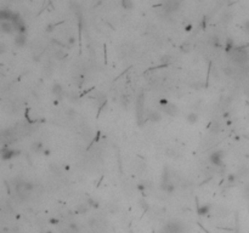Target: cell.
<instances>
[{
    "label": "cell",
    "instance_id": "obj_18",
    "mask_svg": "<svg viewBox=\"0 0 249 233\" xmlns=\"http://www.w3.org/2000/svg\"><path fill=\"white\" fill-rule=\"evenodd\" d=\"M70 229L72 231V233H77V232L79 231V227H78L76 223H71V225H70Z\"/></svg>",
    "mask_w": 249,
    "mask_h": 233
},
{
    "label": "cell",
    "instance_id": "obj_19",
    "mask_svg": "<svg viewBox=\"0 0 249 233\" xmlns=\"http://www.w3.org/2000/svg\"><path fill=\"white\" fill-rule=\"evenodd\" d=\"M224 73H225L226 75H230V74L232 73V69H231L229 66H226V67H224Z\"/></svg>",
    "mask_w": 249,
    "mask_h": 233
},
{
    "label": "cell",
    "instance_id": "obj_9",
    "mask_svg": "<svg viewBox=\"0 0 249 233\" xmlns=\"http://www.w3.org/2000/svg\"><path fill=\"white\" fill-rule=\"evenodd\" d=\"M147 118H148L151 122L158 123V122L162 119V115H161L159 112H157V111H148V112H147Z\"/></svg>",
    "mask_w": 249,
    "mask_h": 233
},
{
    "label": "cell",
    "instance_id": "obj_5",
    "mask_svg": "<svg viewBox=\"0 0 249 233\" xmlns=\"http://www.w3.org/2000/svg\"><path fill=\"white\" fill-rule=\"evenodd\" d=\"M222 157H224V152L221 151H216V152H213L210 154V163L214 165H221V160H222Z\"/></svg>",
    "mask_w": 249,
    "mask_h": 233
},
{
    "label": "cell",
    "instance_id": "obj_17",
    "mask_svg": "<svg viewBox=\"0 0 249 233\" xmlns=\"http://www.w3.org/2000/svg\"><path fill=\"white\" fill-rule=\"evenodd\" d=\"M219 130H220V125H219V123H218V122L213 123V125H212V131H214V132L216 134Z\"/></svg>",
    "mask_w": 249,
    "mask_h": 233
},
{
    "label": "cell",
    "instance_id": "obj_13",
    "mask_svg": "<svg viewBox=\"0 0 249 233\" xmlns=\"http://www.w3.org/2000/svg\"><path fill=\"white\" fill-rule=\"evenodd\" d=\"M209 209H210V206H209V205H203V206H199V208H198V214H199V215H206V214H208Z\"/></svg>",
    "mask_w": 249,
    "mask_h": 233
},
{
    "label": "cell",
    "instance_id": "obj_6",
    "mask_svg": "<svg viewBox=\"0 0 249 233\" xmlns=\"http://www.w3.org/2000/svg\"><path fill=\"white\" fill-rule=\"evenodd\" d=\"M0 28H1V32L5 34H11L15 29L13 23L10 21H1L0 22Z\"/></svg>",
    "mask_w": 249,
    "mask_h": 233
},
{
    "label": "cell",
    "instance_id": "obj_20",
    "mask_svg": "<svg viewBox=\"0 0 249 233\" xmlns=\"http://www.w3.org/2000/svg\"><path fill=\"white\" fill-rule=\"evenodd\" d=\"M244 31H245L247 33H249V19L244 22Z\"/></svg>",
    "mask_w": 249,
    "mask_h": 233
},
{
    "label": "cell",
    "instance_id": "obj_4",
    "mask_svg": "<svg viewBox=\"0 0 249 233\" xmlns=\"http://www.w3.org/2000/svg\"><path fill=\"white\" fill-rule=\"evenodd\" d=\"M144 94H141L138 100H136V114H138V119H139V123L141 124V119H142V113H144Z\"/></svg>",
    "mask_w": 249,
    "mask_h": 233
},
{
    "label": "cell",
    "instance_id": "obj_12",
    "mask_svg": "<svg viewBox=\"0 0 249 233\" xmlns=\"http://www.w3.org/2000/svg\"><path fill=\"white\" fill-rule=\"evenodd\" d=\"M52 92H54L56 96H61V94H62V86H61V84H55L54 87H52Z\"/></svg>",
    "mask_w": 249,
    "mask_h": 233
},
{
    "label": "cell",
    "instance_id": "obj_15",
    "mask_svg": "<svg viewBox=\"0 0 249 233\" xmlns=\"http://www.w3.org/2000/svg\"><path fill=\"white\" fill-rule=\"evenodd\" d=\"M122 6L124 9H126V10H129V9H131L134 6V4H132V1H130V0H123V1H122Z\"/></svg>",
    "mask_w": 249,
    "mask_h": 233
},
{
    "label": "cell",
    "instance_id": "obj_2",
    "mask_svg": "<svg viewBox=\"0 0 249 233\" xmlns=\"http://www.w3.org/2000/svg\"><path fill=\"white\" fill-rule=\"evenodd\" d=\"M161 111H163L165 114H168V115H175L176 113H177V108L174 106V105H171V103H168L167 101H164V100H162L161 101Z\"/></svg>",
    "mask_w": 249,
    "mask_h": 233
},
{
    "label": "cell",
    "instance_id": "obj_24",
    "mask_svg": "<svg viewBox=\"0 0 249 233\" xmlns=\"http://www.w3.org/2000/svg\"><path fill=\"white\" fill-rule=\"evenodd\" d=\"M229 182H235V176L233 175H230L229 176Z\"/></svg>",
    "mask_w": 249,
    "mask_h": 233
},
{
    "label": "cell",
    "instance_id": "obj_16",
    "mask_svg": "<svg viewBox=\"0 0 249 233\" xmlns=\"http://www.w3.org/2000/svg\"><path fill=\"white\" fill-rule=\"evenodd\" d=\"M209 43H210V45L216 46V45H218V43H219V38H218V37H212V38H210V40H209Z\"/></svg>",
    "mask_w": 249,
    "mask_h": 233
},
{
    "label": "cell",
    "instance_id": "obj_7",
    "mask_svg": "<svg viewBox=\"0 0 249 233\" xmlns=\"http://www.w3.org/2000/svg\"><path fill=\"white\" fill-rule=\"evenodd\" d=\"M180 5H181L180 1H171L170 0V1L164 3V11L165 12H174L180 7Z\"/></svg>",
    "mask_w": 249,
    "mask_h": 233
},
{
    "label": "cell",
    "instance_id": "obj_11",
    "mask_svg": "<svg viewBox=\"0 0 249 233\" xmlns=\"http://www.w3.org/2000/svg\"><path fill=\"white\" fill-rule=\"evenodd\" d=\"M187 122L190 123V124H194V123H197V120H198V114L197 113H194V112H192V113H190L188 115H187Z\"/></svg>",
    "mask_w": 249,
    "mask_h": 233
},
{
    "label": "cell",
    "instance_id": "obj_23",
    "mask_svg": "<svg viewBox=\"0 0 249 233\" xmlns=\"http://www.w3.org/2000/svg\"><path fill=\"white\" fill-rule=\"evenodd\" d=\"M74 113H76V112H74L73 109H68V111H67V114H68L70 116H74Z\"/></svg>",
    "mask_w": 249,
    "mask_h": 233
},
{
    "label": "cell",
    "instance_id": "obj_21",
    "mask_svg": "<svg viewBox=\"0 0 249 233\" xmlns=\"http://www.w3.org/2000/svg\"><path fill=\"white\" fill-rule=\"evenodd\" d=\"M87 204H90V205H93V206H95V208L97 206V203H96V202H94L93 199H90V198L87 199Z\"/></svg>",
    "mask_w": 249,
    "mask_h": 233
},
{
    "label": "cell",
    "instance_id": "obj_10",
    "mask_svg": "<svg viewBox=\"0 0 249 233\" xmlns=\"http://www.w3.org/2000/svg\"><path fill=\"white\" fill-rule=\"evenodd\" d=\"M27 43V39H26V35L23 33H18L15 38V44L17 46H19V48H22V46H25V44Z\"/></svg>",
    "mask_w": 249,
    "mask_h": 233
},
{
    "label": "cell",
    "instance_id": "obj_22",
    "mask_svg": "<svg viewBox=\"0 0 249 233\" xmlns=\"http://www.w3.org/2000/svg\"><path fill=\"white\" fill-rule=\"evenodd\" d=\"M230 13H225V15H222V21H225V22H227L229 21V18H230Z\"/></svg>",
    "mask_w": 249,
    "mask_h": 233
},
{
    "label": "cell",
    "instance_id": "obj_3",
    "mask_svg": "<svg viewBox=\"0 0 249 233\" xmlns=\"http://www.w3.org/2000/svg\"><path fill=\"white\" fill-rule=\"evenodd\" d=\"M182 232V226L179 222H169L164 227V233H181Z\"/></svg>",
    "mask_w": 249,
    "mask_h": 233
},
{
    "label": "cell",
    "instance_id": "obj_14",
    "mask_svg": "<svg viewBox=\"0 0 249 233\" xmlns=\"http://www.w3.org/2000/svg\"><path fill=\"white\" fill-rule=\"evenodd\" d=\"M55 56H56V58H58V60H64L66 57H67V54L63 51V50H61V49H58L57 51H56V54H55Z\"/></svg>",
    "mask_w": 249,
    "mask_h": 233
},
{
    "label": "cell",
    "instance_id": "obj_1",
    "mask_svg": "<svg viewBox=\"0 0 249 233\" xmlns=\"http://www.w3.org/2000/svg\"><path fill=\"white\" fill-rule=\"evenodd\" d=\"M230 54L232 55V60H233L236 63L242 64V63L247 62V60H248V54H247V51L243 50V49H233Z\"/></svg>",
    "mask_w": 249,
    "mask_h": 233
},
{
    "label": "cell",
    "instance_id": "obj_8",
    "mask_svg": "<svg viewBox=\"0 0 249 233\" xmlns=\"http://www.w3.org/2000/svg\"><path fill=\"white\" fill-rule=\"evenodd\" d=\"M16 154H18V151H13V149H10V148H3V151H1V158H3V160L11 159Z\"/></svg>",
    "mask_w": 249,
    "mask_h": 233
}]
</instances>
